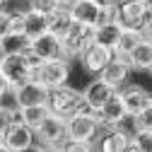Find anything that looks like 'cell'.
Wrapping results in <instances>:
<instances>
[{"instance_id": "obj_1", "label": "cell", "mask_w": 152, "mask_h": 152, "mask_svg": "<svg viewBox=\"0 0 152 152\" xmlns=\"http://www.w3.org/2000/svg\"><path fill=\"white\" fill-rule=\"evenodd\" d=\"M39 58L31 53V51H24V53H5L3 63H0V70L7 77L10 87H20L29 80H34V72L39 68Z\"/></svg>"}, {"instance_id": "obj_2", "label": "cell", "mask_w": 152, "mask_h": 152, "mask_svg": "<svg viewBox=\"0 0 152 152\" xmlns=\"http://www.w3.org/2000/svg\"><path fill=\"white\" fill-rule=\"evenodd\" d=\"M46 104H48V109L56 113V116H61V118H65V121H68L70 116H75V113H80V111L87 109L82 92L75 89V87H70L68 82L61 85V87L48 89V102H46Z\"/></svg>"}, {"instance_id": "obj_3", "label": "cell", "mask_w": 152, "mask_h": 152, "mask_svg": "<svg viewBox=\"0 0 152 152\" xmlns=\"http://www.w3.org/2000/svg\"><path fill=\"white\" fill-rule=\"evenodd\" d=\"M34 135L39 142H34L31 150H58L61 142L68 138V130H65V118L56 116L53 111H48V116L36 126Z\"/></svg>"}, {"instance_id": "obj_4", "label": "cell", "mask_w": 152, "mask_h": 152, "mask_svg": "<svg viewBox=\"0 0 152 152\" xmlns=\"http://www.w3.org/2000/svg\"><path fill=\"white\" fill-rule=\"evenodd\" d=\"M34 80L41 82L46 89L61 87L70 80V61L68 58H51V61H41L39 68L34 72Z\"/></svg>"}, {"instance_id": "obj_5", "label": "cell", "mask_w": 152, "mask_h": 152, "mask_svg": "<svg viewBox=\"0 0 152 152\" xmlns=\"http://www.w3.org/2000/svg\"><path fill=\"white\" fill-rule=\"evenodd\" d=\"M65 130H68V138L72 140H82V142H94L97 133L102 130L99 121H97V113L85 109L80 113H75L65 121Z\"/></svg>"}, {"instance_id": "obj_6", "label": "cell", "mask_w": 152, "mask_h": 152, "mask_svg": "<svg viewBox=\"0 0 152 152\" xmlns=\"http://www.w3.org/2000/svg\"><path fill=\"white\" fill-rule=\"evenodd\" d=\"M3 150L5 152H27L31 150V145L36 142L34 128H29L27 123H22L20 118H15L10 123V128L3 133Z\"/></svg>"}, {"instance_id": "obj_7", "label": "cell", "mask_w": 152, "mask_h": 152, "mask_svg": "<svg viewBox=\"0 0 152 152\" xmlns=\"http://www.w3.org/2000/svg\"><path fill=\"white\" fill-rule=\"evenodd\" d=\"M116 20L121 27L128 29H142L150 20V12L142 0H116Z\"/></svg>"}, {"instance_id": "obj_8", "label": "cell", "mask_w": 152, "mask_h": 152, "mask_svg": "<svg viewBox=\"0 0 152 152\" xmlns=\"http://www.w3.org/2000/svg\"><path fill=\"white\" fill-rule=\"evenodd\" d=\"M92 41H94V27H89V24H77V22H75L72 29L65 34V39H63L65 58H68V61L80 58V53H82Z\"/></svg>"}, {"instance_id": "obj_9", "label": "cell", "mask_w": 152, "mask_h": 152, "mask_svg": "<svg viewBox=\"0 0 152 152\" xmlns=\"http://www.w3.org/2000/svg\"><path fill=\"white\" fill-rule=\"evenodd\" d=\"M94 113H97V121H99L102 128H118V126H123V121L128 118L126 106H123V99H121L118 92H113Z\"/></svg>"}, {"instance_id": "obj_10", "label": "cell", "mask_w": 152, "mask_h": 152, "mask_svg": "<svg viewBox=\"0 0 152 152\" xmlns=\"http://www.w3.org/2000/svg\"><path fill=\"white\" fill-rule=\"evenodd\" d=\"M123 99V106H126V113L128 118H133L138 111H142L145 106H152V92L145 89L142 85H123L121 89H116Z\"/></svg>"}, {"instance_id": "obj_11", "label": "cell", "mask_w": 152, "mask_h": 152, "mask_svg": "<svg viewBox=\"0 0 152 152\" xmlns=\"http://www.w3.org/2000/svg\"><path fill=\"white\" fill-rule=\"evenodd\" d=\"M111 58H113V48H109V46H104V44H99V41H92V44L80 53L77 61L82 63V68H85L87 72L99 75Z\"/></svg>"}, {"instance_id": "obj_12", "label": "cell", "mask_w": 152, "mask_h": 152, "mask_svg": "<svg viewBox=\"0 0 152 152\" xmlns=\"http://www.w3.org/2000/svg\"><path fill=\"white\" fill-rule=\"evenodd\" d=\"M29 51L36 56L39 61H51V58H65V51H63V39H58L56 34L46 31L41 36L31 39Z\"/></svg>"}, {"instance_id": "obj_13", "label": "cell", "mask_w": 152, "mask_h": 152, "mask_svg": "<svg viewBox=\"0 0 152 152\" xmlns=\"http://www.w3.org/2000/svg\"><path fill=\"white\" fill-rule=\"evenodd\" d=\"M130 65H128V61H126V56H118V53H113V58L104 65V70L99 72V77L104 80V82H109L113 89H121L126 82H128V77H130Z\"/></svg>"}, {"instance_id": "obj_14", "label": "cell", "mask_w": 152, "mask_h": 152, "mask_svg": "<svg viewBox=\"0 0 152 152\" xmlns=\"http://www.w3.org/2000/svg\"><path fill=\"white\" fill-rule=\"evenodd\" d=\"M113 92H116V89H113L109 82H104L99 75H97V77L89 80V82H87V87L82 89V97H85V104H87V109H89V111H97V109H99V106L111 97V94H113Z\"/></svg>"}, {"instance_id": "obj_15", "label": "cell", "mask_w": 152, "mask_h": 152, "mask_svg": "<svg viewBox=\"0 0 152 152\" xmlns=\"http://www.w3.org/2000/svg\"><path fill=\"white\" fill-rule=\"evenodd\" d=\"M72 20L77 24H89V27H97L99 24V17H102V5H97L94 0H72L68 5Z\"/></svg>"}, {"instance_id": "obj_16", "label": "cell", "mask_w": 152, "mask_h": 152, "mask_svg": "<svg viewBox=\"0 0 152 152\" xmlns=\"http://www.w3.org/2000/svg\"><path fill=\"white\" fill-rule=\"evenodd\" d=\"M126 61H128L133 72H147L152 68V41L142 36V39L126 53Z\"/></svg>"}, {"instance_id": "obj_17", "label": "cell", "mask_w": 152, "mask_h": 152, "mask_svg": "<svg viewBox=\"0 0 152 152\" xmlns=\"http://www.w3.org/2000/svg\"><path fill=\"white\" fill-rule=\"evenodd\" d=\"M15 94H17L20 106H36V104L48 102V89L36 80H29V82H24L20 87H15Z\"/></svg>"}, {"instance_id": "obj_18", "label": "cell", "mask_w": 152, "mask_h": 152, "mask_svg": "<svg viewBox=\"0 0 152 152\" xmlns=\"http://www.w3.org/2000/svg\"><path fill=\"white\" fill-rule=\"evenodd\" d=\"M130 145V133H126L121 126L118 128H104L99 138V150L102 152H128Z\"/></svg>"}, {"instance_id": "obj_19", "label": "cell", "mask_w": 152, "mask_h": 152, "mask_svg": "<svg viewBox=\"0 0 152 152\" xmlns=\"http://www.w3.org/2000/svg\"><path fill=\"white\" fill-rule=\"evenodd\" d=\"M72 24H75V20H72L68 5H61L53 15H48V31L56 34L58 39H65V34L72 29Z\"/></svg>"}, {"instance_id": "obj_20", "label": "cell", "mask_w": 152, "mask_h": 152, "mask_svg": "<svg viewBox=\"0 0 152 152\" xmlns=\"http://www.w3.org/2000/svg\"><path fill=\"white\" fill-rule=\"evenodd\" d=\"M46 31H48V15L27 7L24 10V34L29 39H36V36H41Z\"/></svg>"}, {"instance_id": "obj_21", "label": "cell", "mask_w": 152, "mask_h": 152, "mask_svg": "<svg viewBox=\"0 0 152 152\" xmlns=\"http://www.w3.org/2000/svg\"><path fill=\"white\" fill-rule=\"evenodd\" d=\"M121 24L118 22H106V24H99V27H94V41H99L109 48H116L118 44V36H121Z\"/></svg>"}, {"instance_id": "obj_22", "label": "cell", "mask_w": 152, "mask_h": 152, "mask_svg": "<svg viewBox=\"0 0 152 152\" xmlns=\"http://www.w3.org/2000/svg\"><path fill=\"white\" fill-rule=\"evenodd\" d=\"M48 104H36V106H20V111H17V118H20L22 123H27L29 128L36 130V126H39L46 116H48Z\"/></svg>"}, {"instance_id": "obj_23", "label": "cell", "mask_w": 152, "mask_h": 152, "mask_svg": "<svg viewBox=\"0 0 152 152\" xmlns=\"http://www.w3.org/2000/svg\"><path fill=\"white\" fill-rule=\"evenodd\" d=\"M0 44H3L5 53H24V51H29L31 39L27 34H7V36L0 39Z\"/></svg>"}, {"instance_id": "obj_24", "label": "cell", "mask_w": 152, "mask_h": 152, "mask_svg": "<svg viewBox=\"0 0 152 152\" xmlns=\"http://www.w3.org/2000/svg\"><path fill=\"white\" fill-rule=\"evenodd\" d=\"M140 39H142V29H128V27H123V29H121V36H118V44H116V48H113V53L126 56Z\"/></svg>"}, {"instance_id": "obj_25", "label": "cell", "mask_w": 152, "mask_h": 152, "mask_svg": "<svg viewBox=\"0 0 152 152\" xmlns=\"http://www.w3.org/2000/svg\"><path fill=\"white\" fill-rule=\"evenodd\" d=\"M128 152H152V130H135L133 133Z\"/></svg>"}, {"instance_id": "obj_26", "label": "cell", "mask_w": 152, "mask_h": 152, "mask_svg": "<svg viewBox=\"0 0 152 152\" xmlns=\"http://www.w3.org/2000/svg\"><path fill=\"white\" fill-rule=\"evenodd\" d=\"M130 121L135 126V130H152V106H145L142 111H138Z\"/></svg>"}, {"instance_id": "obj_27", "label": "cell", "mask_w": 152, "mask_h": 152, "mask_svg": "<svg viewBox=\"0 0 152 152\" xmlns=\"http://www.w3.org/2000/svg\"><path fill=\"white\" fill-rule=\"evenodd\" d=\"M94 147V142H82V140H72V138H65L63 142H61V147L58 150H63V152H92Z\"/></svg>"}, {"instance_id": "obj_28", "label": "cell", "mask_w": 152, "mask_h": 152, "mask_svg": "<svg viewBox=\"0 0 152 152\" xmlns=\"http://www.w3.org/2000/svg\"><path fill=\"white\" fill-rule=\"evenodd\" d=\"M31 10H36V12H44V15H53L56 10H58L63 3L61 0H29L27 3Z\"/></svg>"}, {"instance_id": "obj_29", "label": "cell", "mask_w": 152, "mask_h": 152, "mask_svg": "<svg viewBox=\"0 0 152 152\" xmlns=\"http://www.w3.org/2000/svg\"><path fill=\"white\" fill-rule=\"evenodd\" d=\"M17 118V111H12V109H7V106H0V135L10 128V123Z\"/></svg>"}, {"instance_id": "obj_30", "label": "cell", "mask_w": 152, "mask_h": 152, "mask_svg": "<svg viewBox=\"0 0 152 152\" xmlns=\"http://www.w3.org/2000/svg\"><path fill=\"white\" fill-rule=\"evenodd\" d=\"M10 34V12L5 7H0V39Z\"/></svg>"}, {"instance_id": "obj_31", "label": "cell", "mask_w": 152, "mask_h": 152, "mask_svg": "<svg viewBox=\"0 0 152 152\" xmlns=\"http://www.w3.org/2000/svg\"><path fill=\"white\" fill-rule=\"evenodd\" d=\"M142 36L152 41V17H150V20L145 22V27H142Z\"/></svg>"}, {"instance_id": "obj_32", "label": "cell", "mask_w": 152, "mask_h": 152, "mask_svg": "<svg viewBox=\"0 0 152 152\" xmlns=\"http://www.w3.org/2000/svg\"><path fill=\"white\" fill-rule=\"evenodd\" d=\"M7 87H10V82H7V77L3 75V70H0V94H3V92H5Z\"/></svg>"}, {"instance_id": "obj_33", "label": "cell", "mask_w": 152, "mask_h": 152, "mask_svg": "<svg viewBox=\"0 0 152 152\" xmlns=\"http://www.w3.org/2000/svg\"><path fill=\"white\" fill-rule=\"evenodd\" d=\"M97 5H102V7H109V5H116V0H94Z\"/></svg>"}, {"instance_id": "obj_34", "label": "cell", "mask_w": 152, "mask_h": 152, "mask_svg": "<svg viewBox=\"0 0 152 152\" xmlns=\"http://www.w3.org/2000/svg\"><path fill=\"white\" fill-rule=\"evenodd\" d=\"M145 3V7H147V12H150V17H152V0H142Z\"/></svg>"}, {"instance_id": "obj_35", "label": "cell", "mask_w": 152, "mask_h": 152, "mask_svg": "<svg viewBox=\"0 0 152 152\" xmlns=\"http://www.w3.org/2000/svg\"><path fill=\"white\" fill-rule=\"evenodd\" d=\"M3 58H5V51H3V44H0V63H3Z\"/></svg>"}, {"instance_id": "obj_36", "label": "cell", "mask_w": 152, "mask_h": 152, "mask_svg": "<svg viewBox=\"0 0 152 152\" xmlns=\"http://www.w3.org/2000/svg\"><path fill=\"white\" fill-rule=\"evenodd\" d=\"M0 7H7V0H0Z\"/></svg>"}, {"instance_id": "obj_37", "label": "cell", "mask_w": 152, "mask_h": 152, "mask_svg": "<svg viewBox=\"0 0 152 152\" xmlns=\"http://www.w3.org/2000/svg\"><path fill=\"white\" fill-rule=\"evenodd\" d=\"M61 3H63V5H70V3H72V0H61Z\"/></svg>"}, {"instance_id": "obj_38", "label": "cell", "mask_w": 152, "mask_h": 152, "mask_svg": "<svg viewBox=\"0 0 152 152\" xmlns=\"http://www.w3.org/2000/svg\"><path fill=\"white\" fill-rule=\"evenodd\" d=\"M0 150H3V138H0ZM3 152H5V150H3Z\"/></svg>"}, {"instance_id": "obj_39", "label": "cell", "mask_w": 152, "mask_h": 152, "mask_svg": "<svg viewBox=\"0 0 152 152\" xmlns=\"http://www.w3.org/2000/svg\"><path fill=\"white\" fill-rule=\"evenodd\" d=\"M147 72H150V75H152V68H150V70H147Z\"/></svg>"}, {"instance_id": "obj_40", "label": "cell", "mask_w": 152, "mask_h": 152, "mask_svg": "<svg viewBox=\"0 0 152 152\" xmlns=\"http://www.w3.org/2000/svg\"><path fill=\"white\" fill-rule=\"evenodd\" d=\"M7 3H10V0H7Z\"/></svg>"}]
</instances>
